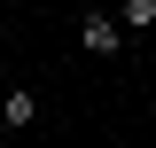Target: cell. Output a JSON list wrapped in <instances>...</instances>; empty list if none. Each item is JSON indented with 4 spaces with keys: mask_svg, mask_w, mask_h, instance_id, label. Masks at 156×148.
Wrapping results in <instances>:
<instances>
[{
    "mask_svg": "<svg viewBox=\"0 0 156 148\" xmlns=\"http://www.w3.org/2000/svg\"><path fill=\"white\" fill-rule=\"evenodd\" d=\"M78 47H86V55H117V47H125V23L117 16H78Z\"/></svg>",
    "mask_w": 156,
    "mask_h": 148,
    "instance_id": "6da1fadb",
    "label": "cell"
},
{
    "mask_svg": "<svg viewBox=\"0 0 156 148\" xmlns=\"http://www.w3.org/2000/svg\"><path fill=\"white\" fill-rule=\"evenodd\" d=\"M0 125H8V132L39 125V93H31V86H8V93H0Z\"/></svg>",
    "mask_w": 156,
    "mask_h": 148,
    "instance_id": "7a4b0ae2",
    "label": "cell"
},
{
    "mask_svg": "<svg viewBox=\"0 0 156 148\" xmlns=\"http://www.w3.org/2000/svg\"><path fill=\"white\" fill-rule=\"evenodd\" d=\"M117 23H140V31H156V0H125V8H117Z\"/></svg>",
    "mask_w": 156,
    "mask_h": 148,
    "instance_id": "3957f363",
    "label": "cell"
}]
</instances>
